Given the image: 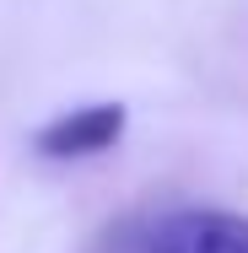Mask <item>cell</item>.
Masks as SVG:
<instances>
[{"label":"cell","mask_w":248,"mask_h":253,"mask_svg":"<svg viewBox=\"0 0 248 253\" xmlns=\"http://www.w3.org/2000/svg\"><path fill=\"white\" fill-rule=\"evenodd\" d=\"M124 253H248V215L238 210H167Z\"/></svg>","instance_id":"1"},{"label":"cell","mask_w":248,"mask_h":253,"mask_svg":"<svg viewBox=\"0 0 248 253\" xmlns=\"http://www.w3.org/2000/svg\"><path fill=\"white\" fill-rule=\"evenodd\" d=\"M124 124H130L124 102H87V108H70V113L49 119L33 135V151L44 162H87V156L113 151Z\"/></svg>","instance_id":"2"}]
</instances>
